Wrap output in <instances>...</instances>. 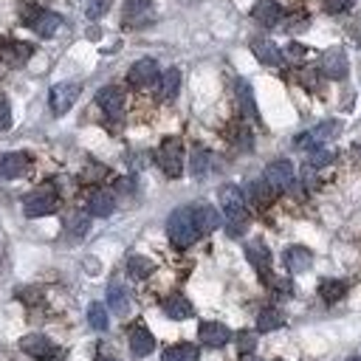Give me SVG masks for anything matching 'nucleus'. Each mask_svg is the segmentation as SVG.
Returning a JSON list of instances; mask_svg holds the SVG:
<instances>
[{
    "instance_id": "nucleus-1",
    "label": "nucleus",
    "mask_w": 361,
    "mask_h": 361,
    "mask_svg": "<svg viewBox=\"0 0 361 361\" xmlns=\"http://www.w3.org/2000/svg\"><path fill=\"white\" fill-rule=\"evenodd\" d=\"M221 206L226 214V232L232 237H240L249 226V212H246V198L235 184H226L221 189Z\"/></svg>"
},
{
    "instance_id": "nucleus-2",
    "label": "nucleus",
    "mask_w": 361,
    "mask_h": 361,
    "mask_svg": "<svg viewBox=\"0 0 361 361\" xmlns=\"http://www.w3.org/2000/svg\"><path fill=\"white\" fill-rule=\"evenodd\" d=\"M167 235L172 240L175 249H189L200 235H198V226H195V218H192V209L181 206L170 214V221H167Z\"/></svg>"
},
{
    "instance_id": "nucleus-3",
    "label": "nucleus",
    "mask_w": 361,
    "mask_h": 361,
    "mask_svg": "<svg viewBox=\"0 0 361 361\" xmlns=\"http://www.w3.org/2000/svg\"><path fill=\"white\" fill-rule=\"evenodd\" d=\"M59 206V195L51 184H43L40 189H34L26 203H23V212H26V218H45V214H51L54 209Z\"/></svg>"
},
{
    "instance_id": "nucleus-4",
    "label": "nucleus",
    "mask_w": 361,
    "mask_h": 361,
    "mask_svg": "<svg viewBox=\"0 0 361 361\" xmlns=\"http://www.w3.org/2000/svg\"><path fill=\"white\" fill-rule=\"evenodd\" d=\"M82 94V85L80 82H57L51 91H48V108L54 116H65L71 108H74V102L80 99Z\"/></svg>"
},
{
    "instance_id": "nucleus-5",
    "label": "nucleus",
    "mask_w": 361,
    "mask_h": 361,
    "mask_svg": "<svg viewBox=\"0 0 361 361\" xmlns=\"http://www.w3.org/2000/svg\"><path fill=\"white\" fill-rule=\"evenodd\" d=\"M159 167L170 178H178L184 172V144L178 138H164L161 141V147H159Z\"/></svg>"
},
{
    "instance_id": "nucleus-6",
    "label": "nucleus",
    "mask_w": 361,
    "mask_h": 361,
    "mask_svg": "<svg viewBox=\"0 0 361 361\" xmlns=\"http://www.w3.org/2000/svg\"><path fill=\"white\" fill-rule=\"evenodd\" d=\"M23 23H29L40 37H51V34H57V31H59L62 17H59V15H54V12L40 9V6H26V9H23Z\"/></svg>"
},
{
    "instance_id": "nucleus-7",
    "label": "nucleus",
    "mask_w": 361,
    "mask_h": 361,
    "mask_svg": "<svg viewBox=\"0 0 361 361\" xmlns=\"http://www.w3.org/2000/svg\"><path fill=\"white\" fill-rule=\"evenodd\" d=\"M294 164L288 159H279V161H271L265 167V184L274 189V192H285V189H294Z\"/></svg>"
},
{
    "instance_id": "nucleus-8",
    "label": "nucleus",
    "mask_w": 361,
    "mask_h": 361,
    "mask_svg": "<svg viewBox=\"0 0 361 361\" xmlns=\"http://www.w3.org/2000/svg\"><path fill=\"white\" fill-rule=\"evenodd\" d=\"M336 133H339V121H322L319 127H314V130L297 135L294 144H297L300 150H316V147H322L327 138H333Z\"/></svg>"
},
{
    "instance_id": "nucleus-9",
    "label": "nucleus",
    "mask_w": 361,
    "mask_h": 361,
    "mask_svg": "<svg viewBox=\"0 0 361 361\" xmlns=\"http://www.w3.org/2000/svg\"><path fill=\"white\" fill-rule=\"evenodd\" d=\"M127 80H130L133 88H147V85H153V82L159 80V62L150 59V57L133 62L130 71H127Z\"/></svg>"
},
{
    "instance_id": "nucleus-10",
    "label": "nucleus",
    "mask_w": 361,
    "mask_h": 361,
    "mask_svg": "<svg viewBox=\"0 0 361 361\" xmlns=\"http://www.w3.org/2000/svg\"><path fill=\"white\" fill-rule=\"evenodd\" d=\"M198 339H200V344L218 350V347H226V344H229L232 330H229L223 322H203V325L198 327Z\"/></svg>"
},
{
    "instance_id": "nucleus-11",
    "label": "nucleus",
    "mask_w": 361,
    "mask_h": 361,
    "mask_svg": "<svg viewBox=\"0 0 361 361\" xmlns=\"http://www.w3.org/2000/svg\"><path fill=\"white\" fill-rule=\"evenodd\" d=\"M31 54H34V48L29 43H17V40L0 43V62H6L9 68H23Z\"/></svg>"
},
{
    "instance_id": "nucleus-12",
    "label": "nucleus",
    "mask_w": 361,
    "mask_h": 361,
    "mask_svg": "<svg viewBox=\"0 0 361 361\" xmlns=\"http://www.w3.org/2000/svg\"><path fill=\"white\" fill-rule=\"evenodd\" d=\"M96 105L105 110L108 119H121V110H124V94H121V88H116V85L102 88L96 94Z\"/></svg>"
},
{
    "instance_id": "nucleus-13",
    "label": "nucleus",
    "mask_w": 361,
    "mask_h": 361,
    "mask_svg": "<svg viewBox=\"0 0 361 361\" xmlns=\"http://www.w3.org/2000/svg\"><path fill=\"white\" fill-rule=\"evenodd\" d=\"M319 68H322V74L330 77V80H344L347 77V57H344V51H339V48L325 51Z\"/></svg>"
},
{
    "instance_id": "nucleus-14",
    "label": "nucleus",
    "mask_w": 361,
    "mask_h": 361,
    "mask_svg": "<svg viewBox=\"0 0 361 361\" xmlns=\"http://www.w3.org/2000/svg\"><path fill=\"white\" fill-rule=\"evenodd\" d=\"M192 218H195V226H198V235H209L221 226V212L209 206V203H200V206H192Z\"/></svg>"
},
{
    "instance_id": "nucleus-15",
    "label": "nucleus",
    "mask_w": 361,
    "mask_h": 361,
    "mask_svg": "<svg viewBox=\"0 0 361 361\" xmlns=\"http://www.w3.org/2000/svg\"><path fill=\"white\" fill-rule=\"evenodd\" d=\"M246 257H249V263L254 265V271L263 279H271V251L265 249V243H260V240L249 243L246 246Z\"/></svg>"
},
{
    "instance_id": "nucleus-16",
    "label": "nucleus",
    "mask_w": 361,
    "mask_h": 361,
    "mask_svg": "<svg viewBox=\"0 0 361 361\" xmlns=\"http://www.w3.org/2000/svg\"><path fill=\"white\" fill-rule=\"evenodd\" d=\"M29 167H31V159H29L26 153H6L3 159H0V175L9 178V181L26 175Z\"/></svg>"
},
{
    "instance_id": "nucleus-17",
    "label": "nucleus",
    "mask_w": 361,
    "mask_h": 361,
    "mask_svg": "<svg viewBox=\"0 0 361 361\" xmlns=\"http://www.w3.org/2000/svg\"><path fill=\"white\" fill-rule=\"evenodd\" d=\"M282 263H285V268L291 271V274H302V271L311 268L314 254H311L305 246H288L285 254H282Z\"/></svg>"
},
{
    "instance_id": "nucleus-18",
    "label": "nucleus",
    "mask_w": 361,
    "mask_h": 361,
    "mask_svg": "<svg viewBox=\"0 0 361 361\" xmlns=\"http://www.w3.org/2000/svg\"><path fill=\"white\" fill-rule=\"evenodd\" d=\"M20 347H23L31 358H51V355H57V344H54L51 339L40 336V333H29V336H23Z\"/></svg>"
},
{
    "instance_id": "nucleus-19",
    "label": "nucleus",
    "mask_w": 361,
    "mask_h": 361,
    "mask_svg": "<svg viewBox=\"0 0 361 361\" xmlns=\"http://www.w3.org/2000/svg\"><path fill=\"white\" fill-rule=\"evenodd\" d=\"M251 17H254L260 26L271 29V26H277V23L282 20V6L277 3V0H257L254 9H251Z\"/></svg>"
},
{
    "instance_id": "nucleus-20",
    "label": "nucleus",
    "mask_w": 361,
    "mask_h": 361,
    "mask_svg": "<svg viewBox=\"0 0 361 361\" xmlns=\"http://www.w3.org/2000/svg\"><path fill=\"white\" fill-rule=\"evenodd\" d=\"M153 350H156V339H153V333L147 327L138 325V327L130 330V353L135 358H147Z\"/></svg>"
},
{
    "instance_id": "nucleus-21",
    "label": "nucleus",
    "mask_w": 361,
    "mask_h": 361,
    "mask_svg": "<svg viewBox=\"0 0 361 361\" xmlns=\"http://www.w3.org/2000/svg\"><path fill=\"white\" fill-rule=\"evenodd\" d=\"M108 308L116 314V316H127L130 314V294L121 282H110L108 285Z\"/></svg>"
},
{
    "instance_id": "nucleus-22",
    "label": "nucleus",
    "mask_w": 361,
    "mask_h": 361,
    "mask_svg": "<svg viewBox=\"0 0 361 361\" xmlns=\"http://www.w3.org/2000/svg\"><path fill=\"white\" fill-rule=\"evenodd\" d=\"M251 51H254V57H257L263 65H282V51L277 48V43H271V40H265V37L251 40Z\"/></svg>"
},
{
    "instance_id": "nucleus-23",
    "label": "nucleus",
    "mask_w": 361,
    "mask_h": 361,
    "mask_svg": "<svg viewBox=\"0 0 361 361\" xmlns=\"http://www.w3.org/2000/svg\"><path fill=\"white\" fill-rule=\"evenodd\" d=\"M113 209H116V198L105 189L94 192L91 200H88V214H94V218H110Z\"/></svg>"
},
{
    "instance_id": "nucleus-24",
    "label": "nucleus",
    "mask_w": 361,
    "mask_h": 361,
    "mask_svg": "<svg viewBox=\"0 0 361 361\" xmlns=\"http://www.w3.org/2000/svg\"><path fill=\"white\" fill-rule=\"evenodd\" d=\"M237 102H240V110L249 121H257L260 113H257V105H254V91L246 80H237Z\"/></svg>"
},
{
    "instance_id": "nucleus-25",
    "label": "nucleus",
    "mask_w": 361,
    "mask_h": 361,
    "mask_svg": "<svg viewBox=\"0 0 361 361\" xmlns=\"http://www.w3.org/2000/svg\"><path fill=\"white\" fill-rule=\"evenodd\" d=\"M164 314H167L170 319L181 322V319H189V316H192V305H189V300H186V297L172 294V297H167V300H164Z\"/></svg>"
},
{
    "instance_id": "nucleus-26",
    "label": "nucleus",
    "mask_w": 361,
    "mask_h": 361,
    "mask_svg": "<svg viewBox=\"0 0 361 361\" xmlns=\"http://www.w3.org/2000/svg\"><path fill=\"white\" fill-rule=\"evenodd\" d=\"M178 88H181V71L178 68H167L161 74V82H159V94L161 99H175L178 96Z\"/></svg>"
},
{
    "instance_id": "nucleus-27",
    "label": "nucleus",
    "mask_w": 361,
    "mask_h": 361,
    "mask_svg": "<svg viewBox=\"0 0 361 361\" xmlns=\"http://www.w3.org/2000/svg\"><path fill=\"white\" fill-rule=\"evenodd\" d=\"M153 12V0H124V17L127 23H141Z\"/></svg>"
},
{
    "instance_id": "nucleus-28",
    "label": "nucleus",
    "mask_w": 361,
    "mask_h": 361,
    "mask_svg": "<svg viewBox=\"0 0 361 361\" xmlns=\"http://www.w3.org/2000/svg\"><path fill=\"white\" fill-rule=\"evenodd\" d=\"M282 325H285V314L277 311V308H265V311H260V316H257V330H260V333L279 330Z\"/></svg>"
},
{
    "instance_id": "nucleus-29",
    "label": "nucleus",
    "mask_w": 361,
    "mask_h": 361,
    "mask_svg": "<svg viewBox=\"0 0 361 361\" xmlns=\"http://www.w3.org/2000/svg\"><path fill=\"white\" fill-rule=\"evenodd\" d=\"M153 263L147 260V257H141V254H133L130 260H127V274L133 277V279H147L150 274H153Z\"/></svg>"
},
{
    "instance_id": "nucleus-30",
    "label": "nucleus",
    "mask_w": 361,
    "mask_h": 361,
    "mask_svg": "<svg viewBox=\"0 0 361 361\" xmlns=\"http://www.w3.org/2000/svg\"><path fill=\"white\" fill-rule=\"evenodd\" d=\"M344 294H347V285H344L341 279H325V282L319 285V297H322L325 302H339Z\"/></svg>"
},
{
    "instance_id": "nucleus-31",
    "label": "nucleus",
    "mask_w": 361,
    "mask_h": 361,
    "mask_svg": "<svg viewBox=\"0 0 361 361\" xmlns=\"http://www.w3.org/2000/svg\"><path fill=\"white\" fill-rule=\"evenodd\" d=\"M249 198H251L254 206H268L271 198H274V189L265 181H251L249 184Z\"/></svg>"
},
{
    "instance_id": "nucleus-32",
    "label": "nucleus",
    "mask_w": 361,
    "mask_h": 361,
    "mask_svg": "<svg viewBox=\"0 0 361 361\" xmlns=\"http://www.w3.org/2000/svg\"><path fill=\"white\" fill-rule=\"evenodd\" d=\"M161 361H198V347L195 344H175V347L164 350Z\"/></svg>"
},
{
    "instance_id": "nucleus-33",
    "label": "nucleus",
    "mask_w": 361,
    "mask_h": 361,
    "mask_svg": "<svg viewBox=\"0 0 361 361\" xmlns=\"http://www.w3.org/2000/svg\"><path fill=\"white\" fill-rule=\"evenodd\" d=\"M88 229H91V214H85V212H74L68 218V232L74 235V237H85L88 235Z\"/></svg>"
},
{
    "instance_id": "nucleus-34",
    "label": "nucleus",
    "mask_w": 361,
    "mask_h": 361,
    "mask_svg": "<svg viewBox=\"0 0 361 361\" xmlns=\"http://www.w3.org/2000/svg\"><path fill=\"white\" fill-rule=\"evenodd\" d=\"M189 172H192L195 178H203V175L209 172V150H203V147H195V150H192Z\"/></svg>"
},
{
    "instance_id": "nucleus-35",
    "label": "nucleus",
    "mask_w": 361,
    "mask_h": 361,
    "mask_svg": "<svg viewBox=\"0 0 361 361\" xmlns=\"http://www.w3.org/2000/svg\"><path fill=\"white\" fill-rule=\"evenodd\" d=\"M88 325L94 327V330H108V308L102 305V302H91V308H88Z\"/></svg>"
},
{
    "instance_id": "nucleus-36",
    "label": "nucleus",
    "mask_w": 361,
    "mask_h": 361,
    "mask_svg": "<svg viewBox=\"0 0 361 361\" xmlns=\"http://www.w3.org/2000/svg\"><path fill=\"white\" fill-rule=\"evenodd\" d=\"M330 161H333V153L325 150V147H316V150L311 153V159H308V167H311V170H322V167H327Z\"/></svg>"
},
{
    "instance_id": "nucleus-37",
    "label": "nucleus",
    "mask_w": 361,
    "mask_h": 361,
    "mask_svg": "<svg viewBox=\"0 0 361 361\" xmlns=\"http://www.w3.org/2000/svg\"><path fill=\"white\" fill-rule=\"evenodd\" d=\"M254 347H257V336L251 330H240L237 333V350H240V355H251Z\"/></svg>"
},
{
    "instance_id": "nucleus-38",
    "label": "nucleus",
    "mask_w": 361,
    "mask_h": 361,
    "mask_svg": "<svg viewBox=\"0 0 361 361\" xmlns=\"http://www.w3.org/2000/svg\"><path fill=\"white\" fill-rule=\"evenodd\" d=\"M108 9H110V0H88V6H85V12H88V17H91V20L105 17V15H108Z\"/></svg>"
},
{
    "instance_id": "nucleus-39",
    "label": "nucleus",
    "mask_w": 361,
    "mask_h": 361,
    "mask_svg": "<svg viewBox=\"0 0 361 361\" xmlns=\"http://www.w3.org/2000/svg\"><path fill=\"white\" fill-rule=\"evenodd\" d=\"M9 127H12V105H9L6 94L0 91V133L9 130Z\"/></svg>"
},
{
    "instance_id": "nucleus-40",
    "label": "nucleus",
    "mask_w": 361,
    "mask_h": 361,
    "mask_svg": "<svg viewBox=\"0 0 361 361\" xmlns=\"http://www.w3.org/2000/svg\"><path fill=\"white\" fill-rule=\"evenodd\" d=\"M353 6V0H325V12L327 15H341Z\"/></svg>"
},
{
    "instance_id": "nucleus-41",
    "label": "nucleus",
    "mask_w": 361,
    "mask_h": 361,
    "mask_svg": "<svg viewBox=\"0 0 361 361\" xmlns=\"http://www.w3.org/2000/svg\"><path fill=\"white\" fill-rule=\"evenodd\" d=\"M285 54L291 57V59H302V57H305V45H300V43H291V45L285 48Z\"/></svg>"
},
{
    "instance_id": "nucleus-42",
    "label": "nucleus",
    "mask_w": 361,
    "mask_h": 361,
    "mask_svg": "<svg viewBox=\"0 0 361 361\" xmlns=\"http://www.w3.org/2000/svg\"><path fill=\"white\" fill-rule=\"evenodd\" d=\"M243 361H260L257 355H243Z\"/></svg>"
},
{
    "instance_id": "nucleus-43",
    "label": "nucleus",
    "mask_w": 361,
    "mask_h": 361,
    "mask_svg": "<svg viewBox=\"0 0 361 361\" xmlns=\"http://www.w3.org/2000/svg\"><path fill=\"white\" fill-rule=\"evenodd\" d=\"M347 361H361V358H358V355H353V358H347Z\"/></svg>"
},
{
    "instance_id": "nucleus-44",
    "label": "nucleus",
    "mask_w": 361,
    "mask_h": 361,
    "mask_svg": "<svg viewBox=\"0 0 361 361\" xmlns=\"http://www.w3.org/2000/svg\"><path fill=\"white\" fill-rule=\"evenodd\" d=\"M99 361H119V358H99Z\"/></svg>"
}]
</instances>
